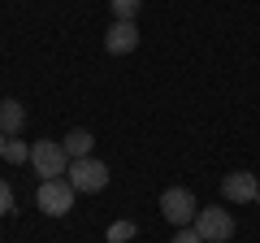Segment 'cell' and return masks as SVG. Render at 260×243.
Wrapping results in <instances>:
<instances>
[{"label": "cell", "instance_id": "cell-1", "mask_svg": "<svg viewBox=\"0 0 260 243\" xmlns=\"http://www.w3.org/2000/svg\"><path fill=\"white\" fill-rule=\"evenodd\" d=\"M74 196L78 191L70 187V178H44L39 191H35V204L44 208L48 217H65L70 208H74Z\"/></svg>", "mask_w": 260, "mask_h": 243}, {"label": "cell", "instance_id": "cell-2", "mask_svg": "<svg viewBox=\"0 0 260 243\" xmlns=\"http://www.w3.org/2000/svg\"><path fill=\"white\" fill-rule=\"evenodd\" d=\"M70 187L74 191H83V196H95V191H104L109 187V165L104 161H95V157H83V161H70Z\"/></svg>", "mask_w": 260, "mask_h": 243}, {"label": "cell", "instance_id": "cell-3", "mask_svg": "<svg viewBox=\"0 0 260 243\" xmlns=\"http://www.w3.org/2000/svg\"><path fill=\"white\" fill-rule=\"evenodd\" d=\"M160 213L169 217V222L182 230V226H195V213H200V204H195V196L186 187H169L165 196H160Z\"/></svg>", "mask_w": 260, "mask_h": 243}, {"label": "cell", "instance_id": "cell-4", "mask_svg": "<svg viewBox=\"0 0 260 243\" xmlns=\"http://www.w3.org/2000/svg\"><path fill=\"white\" fill-rule=\"evenodd\" d=\"M30 165H35V174H44V178H61L65 169H70V152H65L61 143L39 139L35 148H30Z\"/></svg>", "mask_w": 260, "mask_h": 243}, {"label": "cell", "instance_id": "cell-5", "mask_svg": "<svg viewBox=\"0 0 260 243\" xmlns=\"http://www.w3.org/2000/svg\"><path fill=\"white\" fill-rule=\"evenodd\" d=\"M195 230H200L204 243H225L234 234V217L225 208H200L195 213Z\"/></svg>", "mask_w": 260, "mask_h": 243}, {"label": "cell", "instance_id": "cell-6", "mask_svg": "<svg viewBox=\"0 0 260 243\" xmlns=\"http://www.w3.org/2000/svg\"><path fill=\"white\" fill-rule=\"evenodd\" d=\"M221 196L230 200V204H251V200L260 196L256 174H247V169H234V174H225V178H221Z\"/></svg>", "mask_w": 260, "mask_h": 243}, {"label": "cell", "instance_id": "cell-7", "mask_svg": "<svg viewBox=\"0 0 260 243\" xmlns=\"http://www.w3.org/2000/svg\"><path fill=\"white\" fill-rule=\"evenodd\" d=\"M104 48H109L113 56L135 52V48H139V26H135V22H113L109 35H104Z\"/></svg>", "mask_w": 260, "mask_h": 243}, {"label": "cell", "instance_id": "cell-8", "mask_svg": "<svg viewBox=\"0 0 260 243\" xmlns=\"http://www.w3.org/2000/svg\"><path fill=\"white\" fill-rule=\"evenodd\" d=\"M22 126H26V109H22L18 100H9V96H5V100H0V135H18Z\"/></svg>", "mask_w": 260, "mask_h": 243}, {"label": "cell", "instance_id": "cell-9", "mask_svg": "<svg viewBox=\"0 0 260 243\" xmlns=\"http://www.w3.org/2000/svg\"><path fill=\"white\" fill-rule=\"evenodd\" d=\"M91 131H70V135H65V139H61V148L65 152H70V161H83V157H91Z\"/></svg>", "mask_w": 260, "mask_h": 243}, {"label": "cell", "instance_id": "cell-10", "mask_svg": "<svg viewBox=\"0 0 260 243\" xmlns=\"http://www.w3.org/2000/svg\"><path fill=\"white\" fill-rule=\"evenodd\" d=\"M109 9H113V18H117V22H135V18H139V9H143V0H109Z\"/></svg>", "mask_w": 260, "mask_h": 243}, {"label": "cell", "instance_id": "cell-11", "mask_svg": "<svg viewBox=\"0 0 260 243\" xmlns=\"http://www.w3.org/2000/svg\"><path fill=\"white\" fill-rule=\"evenodd\" d=\"M135 234H139L135 222H113L109 230H104V239H109V243H126V239H135Z\"/></svg>", "mask_w": 260, "mask_h": 243}, {"label": "cell", "instance_id": "cell-12", "mask_svg": "<svg viewBox=\"0 0 260 243\" xmlns=\"http://www.w3.org/2000/svg\"><path fill=\"white\" fill-rule=\"evenodd\" d=\"M5 161H9V165H18V161H30V148L22 139H9L5 143Z\"/></svg>", "mask_w": 260, "mask_h": 243}, {"label": "cell", "instance_id": "cell-13", "mask_svg": "<svg viewBox=\"0 0 260 243\" xmlns=\"http://www.w3.org/2000/svg\"><path fill=\"white\" fill-rule=\"evenodd\" d=\"M169 243H204V239H200V230H195V226H182V230H178Z\"/></svg>", "mask_w": 260, "mask_h": 243}, {"label": "cell", "instance_id": "cell-14", "mask_svg": "<svg viewBox=\"0 0 260 243\" xmlns=\"http://www.w3.org/2000/svg\"><path fill=\"white\" fill-rule=\"evenodd\" d=\"M5 213H13V191H9V183L0 178V217Z\"/></svg>", "mask_w": 260, "mask_h": 243}, {"label": "cell", "instance_id": "cell-15", "mask_svg": "<svg viewBox=\"0 0 260 243\" xmlns=\"http://www.w3.org/2000/svg\"><path fill=\"white\" fill-rule=\"evenodd\" d=\"M5 143H9V139H5V135H0V161H5Z\"/></svg>", "mask_w": 260, "mask_h": 243}]
</instances>
